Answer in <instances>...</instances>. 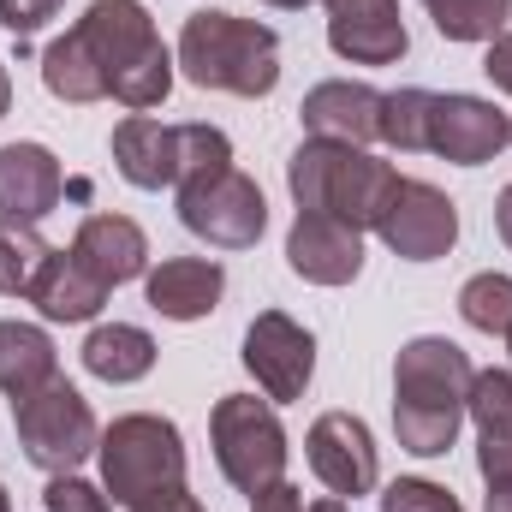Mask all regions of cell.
Wrapping results in <instances>:
<instances>
[{"instance_id": "4316f807", "label": "cell", "mask_w": 512, "mask_h": 512, "mask_svg": "<svg viewBox=\"0 0 512 512\" xmlns=\"http://www.w3.org/2000/svg\"><path fill=\"white\" fill-rule=\"evenodd\" d=\"M429 108H435L429 90H387L382 96V143L387 149H399V155L429 149Z\"/></svg>"}, {"instance_id": "8d00e7d4", "label": "cell", "mask_w": 512, "mask_h": 512, "mask_svg": "<svg viewBox=\"0 0 512 512\" xmlns=\"http://www.w3.org/2000/svg\"><path fill=\"white\" fill-rule=\"evenodd\" d=\"M495 227H501V239L512 245V185L501 191V203H495Z\"/></svg>"}, {"instance_id": "ee69618b", "label": "cell", "mask_w": 512, "mask_h": 512, "mask_svg": "<svg viewBox=\"0 0 512 512\" xmlns=\"http://www.w3.org/2000/svg\"><path fill=\"white\" fill-rule=\"evenodd\" d=\"M459 512H465V507H459Z\"/></svg>"}, {"instance_id": "cb8c5ba5", "label": "cell", "mask_w": 512, "mask_h": 512, "mask_svg": "<svg viewBox=\"0 0 512 512\" xmlns=\"http://www.w3.org/2000/svg\"><path fill=\"white\" fill-rule=\"evenodd\" d=\"M54 245L30 227V221H0V292L6 298H30Z\"/></svg>"}, {"instance_id": "7402d4cb", "label": "cell", "mask_w": 512, "mask_h": 512, "mask_svg": "<svg viewBox=\"0 0 512 512\" xmlns=\"http://www.w3.org/2000/svg\"><path fill=\"white\" fill-rule=\"evenodd\" d=\"M60 376V352L36 322H0V393L24 399Z\"/></svg>"}, {"instance_id": "d4e9b609", "label": "cell", "mask_w": 512, "mask_h": 512, "mask_svg": "<svg viewBox=\"0 0 512 512\" xmlns=\"http://www.w3.org/2000/svg\"><path fill=\"white\" fill-rule=\"evenodd\" d=\"M459 423H465V411H447V405H399V399H393V435H399V447L417 453V459L453 453Z\"/></svg>"}, {"instance_id": "30bf717a", "label": "cell", "mask_w": 512, "mask_h": 512, "mask_svg": "<svg viewBox=\"0 0 512 512\" xmlns=\"http://www.w3.org/2000/svg\"><path fill=\"white\" fill-rule=\"evenodd\" d=\"M245 370L268 399H304V387L316 376V340L310 328H298L286 310H262L245 328Z\"/></svg>"}, {"instance_id": "60d3db41", "label": "cell", "mask_w": 512, "mask_h": 512, "mask_svg": "<svg viewBox=\"0 0 512 512\" xmlns=\"http://www.w3.org/2000/svg\"><path fill=\"white\" fill-rule=\"evenodd\" d=\"M268 6H280V12H298V6H310V0H268Z\"/></svg>"}, {"instance_id": "44dd1931", "label": "cell", "mask_w": 512, "mask_h": 512, "mask_svg": "<svg viewBox=\"0 0 512 512\" xmlns=\"http://www.w3.org/2000/svg\"><path fill=\"white\" fill-rule=\"evenodd\" d=\"M84 370L96 376V382H143L149 370H155V340L137 328V322H102V328H90V340H84Z\"/></svg>"}, {"instance_id": "277c9868", "label": "cell", "mask_w": 512, "mask_h": 512, "mask_svg": "<svg viewBox=\"0 0 512 512\" xmlns=\"http://www.w3.org/2000/svg\"><path fill=\"white\" fill-rule=\"evenodd\" d=\"M102 489L120 501V507H137L161 489H179L185 483V441L167 417L155 411H131V417H114L102 429Z\"/></svg>"}, {"instance_id": "3957f363", "label": "cell", "mask_w": 512, "mask_h": 512, "mask_svg": "<svg viewBox=\"0 0 512 512\" xmlns=\"http://www.w3.org/2000/svg\"><path fill=\"white\" fill-rule=\"evenodd\" d=\"M173 60L197 90H227V96L256 102L280 84V36L256 18H233V12H191Z\"/></svg>"}, {"instance_id": "5bb4252c", "label": "cell", "mask_w": 512, "mask_h": 512, "mask_svg": "<svg viewBox=\"0 0 512 512\" xmlns=\"http://www.w3.org/2000/svg\"><path fill=\"white\" fill-rule=\"evenodd\" d=\"M286 262L310 286H352L364 274V233L346 227V221H334V215L298 209V221L286 233Z\"/></svg>"}, {"instance_id": "603a6c76", "label": "cell", "mask_w": 512, "mask_h": 512, "mask_svg": "<svg viewBox=\"0 0 512 512\" xmlns=\"http://www.w3.org/2000/svg\"><path fill=\"white\" fill-rule=\"evenodd\" d=\"M42 84H48V96L72 102V108H84V102H108V78H102L90 42L78 36V24H72L60 42H48V54H42Z\"/></svg>"}, {"instance_id": "484cf974", "label": "cell", "mask_w": 512, "mask_h": 512, "mask_svg": "<svg viewBox=\"0 0 512 512\" xmlns=\"http://www.w3.org/2000/svg\"><path fill=\"white\" fill-rule=\"evenodd\" d=\"M447 42H495L512 18V0H423Z\"/></svg>"}, {"instance_id": "ab89813d", "label": "cell", "mask_w": 512, "mask_h": 512, "mask_svg": "<svg viewBox=\"0 0 512 512\" xmlns=\"http://www.w3.org/2000/svg\"><path fill=\"white\" fill-rule=\"evenodd\" d=\"M304 512H346V501L334 495V501H316V507H304Z\"/></svg>"}, {"instance_id": "d6986e66", "label": "cell", "mask_w": 512, "mask_h": 512, "mask_svg": "<svg viewBox=\"0 0 512 512\" xmlns=\"http://www.w3.org/2000/svg\"><path fill=\"white\" fill-rule=\"evenodd\" d=\"M72 256L96 280H108V286H126L137 274H149V239H143V227L126 221V215H90L78 227V239H72Z\"/></svg>"}, {"instance_id": "83f0119b", "label": "cell", "mask_w": 512, "mask_h": 512, "mask_svg": "<svg viewBox=\"0 0 512 512\" xmlns=\"http://www.w3.org/2000/svg\"><path fill=\"white\" fill-rule=\"evenodd\" d=\"M459 316L477 328V334H512V274H471L465 292H459Z\"/></svg>"}, {"instance_id": "d590c367", "label": "cell", "mask_w": 512, "mask_h": 512, "mask_svg": "<svg viewBox=\"0 0 512 512\" xmlns=\"http://www.w3.org/2000/svg\"><path fill=\"white\" fill-rule=\"evenodd\" d=\"M251 512H304V501H298L292 483H274V489H262V495L251 501Z\"/></svg>"}, {"instance_id": "52a82bcc", "label": "cell", "mask_w": 512, "mask_h": 512, "mask_svg": "<svg viewBox=\"0 0 512 512\" xmlns=\"http://www.w3.org/2000/svg\"><path fill=\"white\" fill-rule=\"evenodd\" d=\"M179 221H185V233H197L221 251H251L268 227V203H262L256 179H245L239 167H221V173L179 185Z\"/></svg>"}, {"instance_id": "8992f818", "label": "cell", "mask_w": 512, "mask_h": 512, "mask_svg": "<svg viewBox=\"0 0 512 512\" xmlns=\"http://www.w3.org/2000/svg\"><path fill=\"white\" fill-rule=\"evenodd\" d=\"M209 435H215V465L239 495H262L274 483H286V429L274 417L268 399L251 393H227L209 411Z\"/></svg>"}, {"instance_id": "7c38bea8", "label": "cell", "mask_w": 512, "mask_h": 512, "mask_svg": "<svg viewBox=\"0 0 512 512\" xmlns=\"http://www.w3.org/2000/svg\"><path fill=\"white\" fill-rule=\"evenodd\" d=\"M512 143V120L483 96H435L429 108V155L453 167H483Z\"/></svg>"}, {"instance_id": "8fae6325", "label": "cell", "mask_w": 512, "mask_h": 512, "mask_svg": "<svg viewBox=\"0 0 512 512\" xmlns=\"http://www.w3.org/2000/svg\"><path fill=\"white\" fill-rule=\"evenodd\" d=\"M471 358L465 346L441 340V334H423V340H405L399 346V364H393V399L399 405H447V411H465L471 399Z\"/></svg>"}, {"instance_id": "1f68e13d", "label": "cell", "mask_w": 512, "mask_h": 512, "mask_svg": "<svg viewBox=\"0 0 512 512\" xmlns=\"http://www.w3.org/2000/svg\"><path fill=\"white\" fill-rule=\"evenodd\" d=\"M60 6H66V0H0V24H6L12 36H36Z\"/></svg>"}, {"instance_id": "4dcf8cb0", "label": "cell", "mask_w": 512, "mask_h": 512, "mask_svg": "<svg viewBox=\"0 0 512 512\" xmlns=\"http://www.w3.org/2000/svg\"><path fill=\"white\" fill-rule=\"evenodd\" d=\"M42 507H48V512H114V507H108V489H96V483H84L78 471H66V477H54V483L42 489Z\"/></svg>"}, {"instance_id": "f35d334b", "label": "cell", "mask_w": 512, "mask_h": 512, "mask_svg": "<svg viewBox=\"0 0 512 512\" xmlns=\"http://www.w3.org/2000/svg\"><path fill=\"white\" fill-rule=\"evenodd\" d=\"M12 108V78H6V66H0V114Z\"/></svg>"}, {"instance_id": "f546056e", "label": "cell", "mask_w": 512, "mask_h": 512, "mask_svg": "<svg viewBox=\"0 0 512 512\" xmlns=\"http://www.w3.org/2000/svg\"><path fill=\"white\" fill-rule=\"evenodd\" d=\"M382 512H459V501H453V489H441L429 477H399V483H387Z\"/></svg>"}, {"instance_id": "f1b7e54d", "label": "cell", "mask_w": 512, "mask_h": 512, "mask_svg": "<svg viewBox=\"0 0 512 512\" xmlns=\"http://www.w3.org/2000/svg\"><path fill=\"white\" fill-rule=\"evenodd\" d=\"M465 417L477 423V441H512V370H477Z\"/></svg>"}, {"instance_id": "e575fe53", "label": "cell", "mask_w": 512, "mask_h": 512, "mask_svg": "<svg viewBox=\"0 0 512 512\" xmlns=\"http://www.w3.org/2000/svg\"><path fill=\"white\" fill-rule=\"evenodd\" d=\"M131 512H203V501L179 483V489H161V495H149V501H137Z\"/></svg>"}, {"instance_id": "9a60e30c", "label": "cell", "mask_w": 512, "mask_h": 512, "mask_svg": "<svg viewBox=\"0 0 512 512\" xmlns=\"http://www.w3.org/2000/svg\"><path fill=\"white\" fill-rule=\"evenodd\" d=\"M66 197V173L54 149L42 143H6L0 149V221H48Z\"/></svg>"}, {"instance_id": "ba28073f", "label": "cell", "mask_w": 512, "mask_h": 512, "mask_svg": "<svg viewBox=\"0 0 512 512\" xmlns=\"http://www.w3.org/2000/svg\"><path fill=\"white\" fill-rule=\"evenodd\" d=\"M376 233H382L387 251L405 256V262H435V256H447L459 245V209L429 179H399Z\"/></svg>"}, {"instance_id": "ffe728a7", "label": "cell", "mask_w": 512, "mask_h": 512, "mask_svg": "<svg viewBox=\"0 0 512 512\" xmlns=\"http://www.w3.org/2000/svg\"><path fill=\"white\" fill-rule=\"evenodd\" d=\"M108 292H114V286L96 280L72 251H54L48 268H42V280H36V292H30V304H36L48 322H90V316H102Z\"/></svg>"}, {"instance_id": "6da1fadb", "label": "cell", "mask_w": 512, "mask_h": 512, "mask_svg": "<svg viewBox=\"0 0 512 512\" xmlns=\"http://www.w3.org/2000/svg\"><path fill=\"white\" fill-rule=\"evenodd\" d=\"M78 36L90 42L102 78H108V96L131 108V114H149L173 96V54L149 18L143 0H96L84 18H78Z\"/></svg>"}, {"instance_id": "9c48e42d", "label": "cell", "mask_w": 512, "mask_h": 512, "mask_svg": "<svg viewBox=\"0 0 512 512\" xmlns=\"http://www.w3.org/2000/svg\"><path fill=\"white\" fill-rule=\"evenodd\" d=\"M304 453H310V471H316V483L328 489V495H370L376 489V477H382V459H376V435H370V423L364 417H352V411H322L316 423H310V435H304Z\"/></svg>"}, {"instance_id": "7bdbcfd3", "label": "cell", "mask_w": 512, "mask_h": 512, "mask_svg": "<svg viewBox=\"0 0 512 512\" xmlns=\"http://www.w3.org/2000/svg\"><path fill=\"white\" fill-rule=\"evenodd\" d=\"M507 352H512V334H507Z\"/></svg>"}, {"instance_id": "d6a6232c", "label": "cell", "mask_w": 512, "mask_h": 512, "mask_svg": "<svg viewBox=\"0 0 512 512\" xmlns=\"http://www.w3.org/2000/svg\"><path fill=\"white\" fill-rule=\"evenodd\" d=\"M477 471L483 483H512V441H477Z\"/></svg>"}, {"instance_id": "ac0fdd59", "label": "cell", "mask_w": 512, "mask_h": 512, "mask_svg": "<svg viewBox=\"0 0 512 512\" xmlns=\"http://www.w3.org/2000/svg\"><path fill=\"white\" fill-rule=\"evenodd\" d=\"M179 126H161L149 114H126L114 126V167L120 179L137 185V191H161V185H179Z\"/></svg>"}, {"instance_id": "b9f144b4", "label": "cell", "mask_w": 512, "mask_h": 512, "mask_svg": "<svg viewBox=\"0 0 512 512\" xmlns=\"http://www.w3.org/2000/svg\"><path fill=\"white\" fill-rule=\"evenodd\" d=\"M0 512H12V501H6V483H0Z\"/></svg>"}, {"instance_id": "2e32d148", "label": "cell", "mask_w": 512, "mask_h": 512, "mask_svg": "<svg viewBox=\"0 0 512 512\" xmlns=\"http://www.w3.org/2000/svg\"><path fill=\"white\" fill-rule=\"evenodd\" d=\"M298 120H304L310 137H328V143H352V149H364V143L382 137V90L352 84V78H328V84H316V90L304 96Z\"/></svg>"}, {"instance_id": "5b68a950", "label": "cell", "mask_w": 512, "mask_h": 512, "mask_svg": "<svg viewBox=\"0 0 512 512\" xmlns=\"http://www.w3.org/2000/svg\"><path fill=\"white\" fill-rule=\"evenodd\" d=\"M12 423H18L24 459H30L36 471H48V477L78 471V465L102 447V429H96L90 399L72 382H60V376L48 387H36V393H24V399H12Z\"/></svg>"}, {"instance_id": "e0dca14e", "label": "cell", "mask_w": 512, "mask_h": 512, "mask_svg": "<svg viewBox=\"0 0 512 512\" xmlns=\"http://www.w3.org/2000/svg\"><path fill=\"white\" fill-rule=\"evenodd\" d=\"M221 292H227V274L209 256H167L161 268L143 274V298L167 322H203L221 304Z\"/></svg>"}, {"instance_id": "4fadbf2b", "label": "cell", "mask_w": 512, "mask_h": 512, "mask_svg": "<svg viewBox=\"0 0 512 512\" xmlns=\"http://www.w3.org/2000/svg\"><path fill=\"white\" fill-rule=\"evenodd\" d=\"M328 6V48L352 66H393L405 60L411 36L399 0H322Z\"/></svg>"}, {"instance_id": "836d02e7", "label": "cell", "mask_w": 512, "mask_h": 512, "mask_svg": "<svg viewBox=\"0 0 512 512\" xmlns=\"http://www.w3.org/2000/svg\"><path fill=\"white\" fill-rule=\"evenodd\" d=\"M483 72H489V84H495V90H507V96H512V30H501V36L489 42Z\"/></svg>"}, {"instance_id": "74e56055", "label": "cell", "mask_w": 512, "mask_h": 512, "mask_svg": "<svg viewBox=\"0 0 512 512\" xmlns=\"http://www.w3.org/2000/svg\"><path fill=\"white\" fill-rule=\"evenodd\" d=\"M483 512H512V483H495L489 501H483Z\"/></svg>"}, {"instance_id": "7a4b0ae2", "label": "cell", "mask_w": 512, "mask_h": 512, "mask_svg": "<svg viewBox=\"0 0 512 512\" xmlns=\"http://www.w3.org/2000/svg\"><path fill=\"white\" fill-rule=\"evenodd\" d=\"M399 173L387 167L382 155L352 149V143H328V137H304L286 161V191L298 209L310 215H334L346 227H376L393 197Z\"/></svg>"}]
</instances>
